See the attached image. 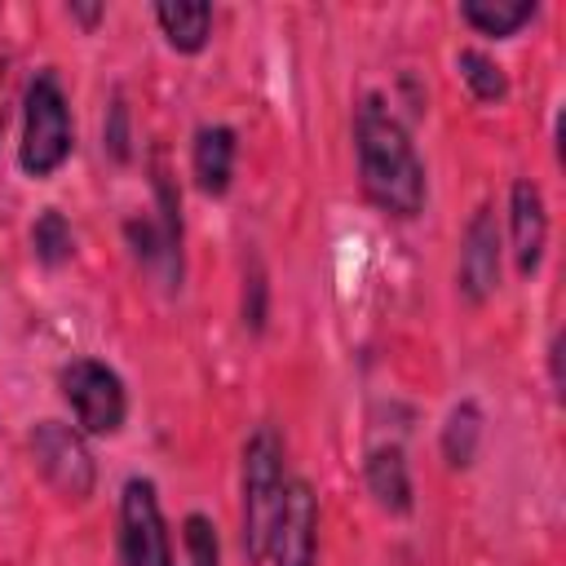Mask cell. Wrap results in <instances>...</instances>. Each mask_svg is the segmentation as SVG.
Segmentation results:
<instances>
[{
    "instance_id": "obj_16",
    "label": "cell",
    "mask_w": 566,
    "mask_h": 566,
    "mask_svg": "<svg viewBox=\"0 0 566 566\" xmlns=\"http://www.w3.org/2000/svg\"><path fill=\"white\" fill-rule=\"evenodd\" d=\"M31 248H35V256L44 261V265H62L66 256H71V226L62 221V212H44L40 221H35V230H31Z\"/></svg>"
},
{
    "instance_id": "obj_6",
    "label": "cell",
    "mask_w": 566,
    "mask_h": 566,
    "mask_svg": "<svg viewBox=\"0 0 566 566\" xmlns=\"http://www.w3.org/2000/svg\"><path fill=\"white\" fill-rule=\"evenodd\" d=\"M31 460L57 495L84 500L93 491V455H88L84 438L75 429H66L62 420H40L31 429Z\"/></svg>"
},
{
    "instance_id": "obj_1",
    "label": "cell",
    "mask_w": 566,
    "mask_h": 566,
    "mask_svg": "<svg viewBox=\"0 0 566 566\" xmlns=\"http://www.w3.org/2000/svg\"><path fill=\"white\" fill-rule=\"evenodd\" d=\"M354 137H358V177L367 199L389 217H416L424 203V168L416 159L407 128L389 115L380 97H363Z\"/></svg>"
},
{
    "instance_id": "obj_8",
    "label": "cell",
    "mask_w": 566,
    "mask_h": 566,
    "mask_svg": "<svg viewBox=\"0 0 566 566\" xmlns=\"http://www.w3.org/2000/svg\"><path fill=\"white\" fill-rule=\"evenodd\" d=\"M495 283H500V230H495V212L478 208L460 243V292L469 301H486Z\"/></svg>"
},
{
    "instance_id": "obj_11",
    "label": "cell",
    "mask_w": 566,
    "mask_h": 566,
    "mask_svg": "<svg viewBox=\"0 0 566 566\" xmlns=\"http://www.w3.org/2000/svg\"><path fill=\"white\" fill-rule=\"evenodd\" d=\"M367 486H371L380 509H389V513H407L411 509V478H407L402 447H376L367 455Z\"/></svg>"
},
{
    "instance_id": "obj_3",
    "label": "cell",
    "mask_w": 566,
    "mask_h": 566,
    "mask_svg": "<svg viewBox=\"0 0 566 566\" xmlns=\"http://www.w3.org/2000/svg\"><path fill=\"white\" fill-rule=\"evenodd\" d=\"M71 155V111L57 75L40 71L27 88V124H22V168L31 177H49Z\"/></svg>"
},
{
    "instance_id": "obj_2",
    "label": "cell",
    "mask_w": 566,
    "mask_h": 566,
    "mask_svg": "<svg viewBox=\"0 0 566 566\" xmlns=\"http://www.w3.org/2000/svg\"><path fill=\"white\" fill-rule=\"evenodd\" d=\"M283 447L274 429H256L243 447V553L248 562H261L270 548L274 517L283 509Z\"/></svg>"
},
{
    "instance_id": "obj_4",
    "label": "cell",
    "mask_w": 566,
    "mask_h": 566,
    "mask_svg": "<svg viewBox=\"0 0 566 566\" xmlns=\"http://www.w3.org/2000/svg\"><path fill=\"white\" fill-rule=\"evenodd\" d=\"M57 385H62V398L71 402L80 429H88V433H115L124 424V411H128L124 380L106 363L75 358V363L62 367Z\"/></svg>"
},
{
    "instance_id": "obj_7",
    "label": "cell",
    "mask_w": 566,
    "mask_h": 566,
    "mask_svg": "<svg viewBox=\"0 0 566 566\" xmlns=\"http://www.w3.org/2000/svg\"><path fill=\"white\" fill-rule=\"evenodd\" d=\"M274 566H314V553H318V504H314V491L310 482H287L283 491V509L274 517V531H270V548Z\"/></svg>"
},
{
    "instance_id": "obj_10",
    "label": "cell",
    "mask_w": 566,
    "mask_h": 566,
    "mask_svg": "<svg viewBox=\"0 0 566 566\" xmlns=\"http://www.w3.org/2000/svg\"><path fill=\"white\" fill-rule=\"evenodd\" d=\"M195 181L203 195H221L234 177V133L226 124H208L195 133Z\"/></svg>"
},
{
    "instance_id": "obj_12",
    "label": "cell",
    "mask_w": 566,
    "mask_h": 566,
    "mask_svg": "<svg viewBox=\"0 0 566 566\" xmlns=\"http://www.w3.org/2000/svg\"><path fill=\"white\" fill-rule=\"evenodd\" d=\"M155 18H159L168 44L181 49V53H199L203 40H208V27H212V9H208V4H186V0L159 4Z\"/></svg>"
},
{
    "instance_id": "obj_15",
    "label": "cell",
    "mask_w": 566,
    "mask_h": 566,
    "mask_svg": "<svg viewBox=\"0 0 566 566\" xmlns=\"http://www.w3.org/2000/svg\"><path fill=\"white\" fill-rule=\"evenodd\" d=\"M455 66H460V75H464V84L473 88V97L478 102H500L504 93H509V80H504V71L486 57V53H478V49H464L460 57H455Z\"/></svg>"
},
{
    "instance_id": "obj_13",
    "label": "cell",
    "mask_w": 566,
    "mask_h": 566,
    "mask_svg": "<svg viewBox=\"0 0 566 566\" xmlns=\"http://www.w3.org/2000/svg\"><path fill=\"white\" fill-rule=\"evenodd\" d=\"M460 13L482 35H513L522 22L535 18V0H464Z\"/></svg>"
},
{
    "instance_id": "obj_14",
    "label": "cell",
    "mask_w": 566,
    "mask_h": 566,
    "mask_svg": "<svg viewBox=\"0 0 566 566\" xmlns=\"http://www.w3.org/2000/svg\"><path fill=\"white\" fill-rule=\"evenodd\" d=\"M478 438H482V411L473 402H460L442 429V451L451 464H469L473 451H478Z\"/></svg>"
},
{
    "instance_id": "obj_9",
    "label": "cell",
    "mask_w": 566,
    "mask_h": 566,
    "mask_svg": "<svg viewBox=\"0 0 566 566\" xmlns=\"http://www.w3.org/2000/svg\"><path fill=\"white\" fill-rule=\"evenodd\" d=\"M509 221H513V261L517 274H535L544 243H548V212H544V195L535 181H513L509 195Z\"/></svg>"
},
{
    "instance_id": "obj_17",
    "label": "cell",
    "mask_w": 566,
    "mask_h": 566,
    "mask_svg": "<svg viewBox=\"0 0 566 566\" xmlns=\"http://www.w3.org/2000/svg\"><path fill=\"white\" fill-rule=\"evenodd\" d=\"M186 553H190V566H221V548H217V531L203 513H190L186 517Z\"/></svg>"
},
{
    "instance_id": "obj_5",
    "label": "cell",
    "mask_w": 566,
    "mask_h": 566,
    "mask_svg": "<svg viewBox=\"0 0 566 566\" xmlns=\"http://www.w3.org/2000/svg\"><path fill=\"white\" fill-rule=\"evenodd\" d=\"M119 566H172L159 495H155V486L146 478H128L124 482V500H119Z\"/></svg>"
}]
</instances>
